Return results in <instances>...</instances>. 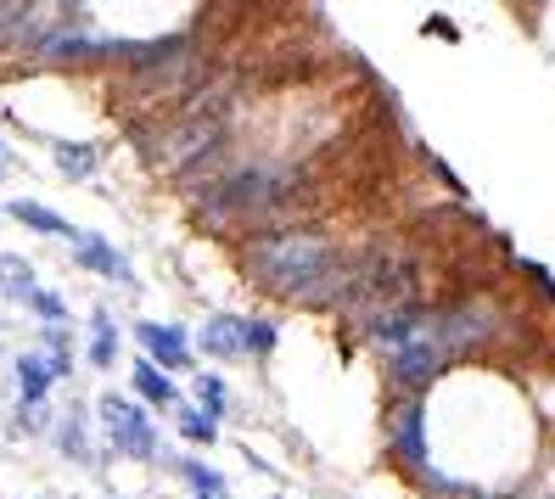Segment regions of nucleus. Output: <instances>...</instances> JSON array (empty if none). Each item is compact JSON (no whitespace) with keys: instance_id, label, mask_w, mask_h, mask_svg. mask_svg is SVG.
<instances>
[{"instance_id":"obj_19","label":"nucleus","mask_w":555,"mask_h":499,"mask_svg":"<svg viewBox=\"0 0 555 499\" xmlns=\"http://www.w3.org/2000/svg\"><path fill=\"white\" fill-rule=\"evenodd\" d=\"M203 410L219 421V410H224V382L219 376H203Z\"/></svg>"},{"instance_id":"obj_6","label":"nucleus","mask_w":555,"mask_h":499,"mask_svg":"<svg viewBox=\"0 0 555 499\" xmlns=\"http://www.w3.org/2000/svg\"><path fill=\"white\" fill-rule=\"evenodd\" d=\"M102 421H107V432H113V444L124 449V455H157V432H152V421H146V410L141 405H129V398H102Z\"/></svg>"},{"instance_id":"obj_23","label":"nucleus","mask_w":555,"mask_h":499,"mask_svg":"<svg viewBox=\"0 0 555 499\" xmlns=\"http://www.w3.org/2000/svg\"><path fill=\"white\" fill-rule=\"evenodd\" d=\"M0 152H7V146H0Z\"/></svg>"},{"instance_id":"obj_12","label":"nucleus","mask_w":555,"mask_h":499,"mask_svg":"<svg viewBox=\"0 0 555 499\" xmlns=\"http://www.w3.org/2000/svg\"><path fill=\"white\" fill-rule=\"evenodd\" d=\"M12 214H17L28 230H46V236H74V225H68V219H56V214L40 208V203H12Z\"/></svg>"},{"instance_id":"obj_5","label":"nucleus","mask_w":555,"mask_h":499,"mask_svg":"<svg viewBox=\"0 0 555 499\" xmlns=\"http://www.w3.org/2000/svg\"><path fill=\"white\" fill-rule=\"evenodd\" d=\"M387 438H393V455L410 465L415 477L433 472V460H427V426H421V398H399L393 415H387Z\"/></svg>"},{"instance_id":"obj_10","label":"nucleus","mask_w":555,"mask_h":499,"mask_svg":"<svg viewBox=\"0 0 555 499\" xmlns=\"http://www.w3.org/2000/svg\"><path fill=\"white\" fill-rule=\"evenodd\" d=\"M17 376H23V398H28V405H40L56 371H51V364H46L40 354H23V359H17Z\"/></svg>"},{"instance_id":"obj_18","label":"nucleus","mask_w":555,"mask_h":499,"mask_svg":"<svg viewBox=\"0 0 555 499\" xmlns=\"http://www.w3.org/2000/svg\"><path fill=\"white\" fill-rule=\"evenodd\" d=\"M0 281H12V292H28V286H35V276H28L23 258H0Z\"/></svg>"},{"instance_id":"obj_4","label":"nucleus","mask_w":555,"mask_h":499,"mask_svg":"<svg viewBox=\"0 0 555 499\" xmlns=\"http://www.w3.org/2000/svg\"><path fill=\"white\" fill-rule=\"evenodd\" d=\"M443 371H449V359H443V348L433 343V320H427V331H421L410 348L387 354V376H393V387H404L410 398H415L421 387H433Z\"/></svg>"},{"instance_id":"obj_22","label":"nucleus","mask_w":555,"mask_h":499,"mask_svg":"<svg viewBox=\"0 0 555 499\" xmlns=\"http://www.w3.org/2000/svg\"><path fill=\"white\" fill-rule=\"evenodd\" d=\"M544 499H555V494H544Z\"/></svg>"},{"instance_id":"obj_1","label":"nucleus","mask_w":555,"mask_h":499,"mask_svg":"<svg viewBox=\"0 0 555 499\" xmlns=\"http://www.w3.org/2000/svg\"><path fill=\"white\" fill-rule=\"evenodd\" d=\"M185 185L197 191L208 225H281L304 203V169L286 157H214L191 169Z\"/></svg>"},{"instance_id":"obj_17","label":"nucleus","mask_w":555,"mask_h":499,"mask_svg":"<svg viewBox=\"0 0 555 499\" xmlns=\"http://www.w3.org/2000/svg\"><path fill=\"white\" fill-rule=\"evenodd\" d=\"M275 348V325L270 320H247V354H270Z\"/></svg>"},{"instance_id":"obj_8","label":"nucleus","mask_w":555,"mask_h":499,"mask_svg":"<svg viewBox=\"0 0 555 499\" xmlns=\"http://www.w3.org/2000/svg\"><path fill=\"white\" fill-rule=\"evenodd\" d=\"M203 348H208V354H219V359H236V354H247V320H236V315H219V320H208V331H203Z\"/></svg>"},{"instance_id":"obj_13","label":"nucleus","mask_w":555,"mask_h":499,"mask_svg":"<svg viewBox=\"0 0 555 499\" xmlns=\"http://www.w3.org/2000/svg\"><path fill=\"white\" fill-rule=\"evenodd\" d=\"M56 169H62V175H74V180H85V175L95 169V146H74V141H56Z\"/></svg>"},{"instance_id":"obj_9","label":"nucleus","mask_w":555,"mask_h":499,"mask_svg":"<svg viewBox=\"0 0 555 499\" xmlns=\"http://www.w3.org/2000/svg\"><path fill=\"white\" fill-rule=\"evenodd\" d=\"M74 258H79V264H90V270H102V276H113V281H124V276H129V264H124L102 236H74Z\"/></svg>"},{"instance_id":"obj_16","label":"nucleus","mask_w":555,"mask_h":499,"mask_svg":"<svg viewBox=\"0 0 555 499\" xmlns=\"http://www.w3.org/2000/svg\"><path fill=\"white\" fill-rule=\"evenodd\" d=\"M23 17H28V0H0V46H17Z\"/></svg>"},{"instance_id":"obj_3","label":"nucleus","mask_w":555,"mask_h":499,"mask_svg":"<svg viewBox=\"0 0 555 499\" xmlns=\"http://www.w3.org/2000/svg\"><path fill=\"white\" fill-rule=\"evenodd\" d=\"M500 331V309L488 297H466V304H449V309H433V343L443 348V359H466L477 354L482 343H494Z\"/></svg>"},{"instance_id":"obj_14","label":"nucleus","mask_w":555,"mask_h":499,"mask_svg":"<svg viewBox=\"0 0 555 499\" xmlns=\"http://www.w3.org/2000/svg\"><path fill=\"white\" fill-rule=\"evenodd\" d=\"M180 472H185V483L197 488V494H208V499H224V477H219V472H208L203 460H180Z\"/></svg>"},{"instance_id":"obj_15","label":"nucleus","mask_w":555,"mask_h":499,"mask_svg":"<svg viewBox=\"0 0 555 499\" xmlns=\"http://www.w3.org/2000/svg\"><path fill=\"white\" fill-rule=\"evenodd\" d=\"M180 432H185L191 444H214V438H219L214 415H208V410H185V405H180Z\"/></svg>"},{"instance_id":"obj_21","label":"nucleus","mask_w":555,"mask_h":499,"mask_svg":"<svg viewBox=\"0 0 555 499\" xmlns=\"http://www.w3.org/2000/svg\"><path fill=\"white\" fill-rule=\"evenodd\" d=\"M28 304H35L40 315H51V320H62V304H56L51 292H28Z\"/></svg>"},{"instance_id":"obj_11","label":"nucleus","mask_w":555,"mask_h":499,"mask_svg":"<svg viewBox=\"0 0 555 499\" xmlns=\"http://www.w3.org/2000/svg\"><path fill=\"white\" fill-rule=\"evenodd\" d=\"M135 393H141V398H152V405H175V382L163 376L152 359H141V364H135Z\"/></svg>"},{"instance_id":"obj_2","label":"nucleus","mask_w":555,"mask_h":499,"mask_svg":"<svg viewBox=\"0 0 555 499\" xmlns=\"http://www.w3.org/2000/svg\"><path fill=\"white\" fill-rule=\"evenodd\" d=\"M242 258L258 286L292 297V304H309V309H332L337 286L348 276V253L332 236H314V230H264V236L247 242Z\"/></svg>"},{"instance_id":"obj_20","label":"nucleus","mask_w":555,"mask_h":499,"mask_svg":"<svg viewBox=\"0 0 555 499\" xmlns=\"http://www.w3.org/2000/svg\"><path fill=\"white\" fill-rule=\"evenodd\" d=\"M90 359H95V364H107V359H113V331H107V320H95V343H90Z\"/></svg>"},{"instance_id":"obj_7","label":"nucleus","mask_w":555,"mask_h":499,"mask_svg":"<svg viewBox=\"0 0 555 499\" xmlns=\"http://www.w3.org/2000/svg\"><path fill=\"white\" fill-rule=\"evenodd\" d=\"M135 337L157 354V371H185V359H191V348H185V337L175 325H157V320H141L135 325Z\"/></svg>"}]
</instances>
